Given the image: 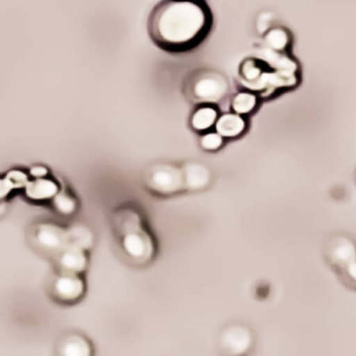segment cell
I'll return each instance as SVG.
<instances>
[{"label": "cell", "mask_w": 356, "mask_h": 356, "mask_svg": "<svg viewBox=\"0 0 356 356\" xmlns=\"http://www.w3.org/2000/svg\"><path fill=\"white\" fill-rule=\"evenodd\" d=\"M333 256L337 264H347L349 266L352 262L355 261L356 250L351 243H343L335 249Z\"/></svg>", "instance_id": "17"}, {"label": "cell", "mask_w": 356, "mask_h": 356, "mask_svg": "<svg viewBox=\"0 0 356 356\" xmlns=\"http://www.w3.org/2000/svg\"><path fill=\"white\" fill-rule=\"evenodd\" d=\"M245 128V122L239 114L227 113L218 118L216 124V132L222 137L238 136L243 132Z\"/></svg>", "instance_id": "10"}, {"label": "cell", "mask_w": 356, "mask_h": 356, "mask_svg": "<svg viewBox=\"0 0 356 356\" xmlns=\"http://www.w3.org/2000/svg\"><path fill=\"white\" fill-rule=\"evenodd\" d=\"M60 268L64 273L78 274L86 268L87 258L85 250L70 243L63 251L58 254Z\"/></svg>", "instance_id": "7"}, {"label": "cell", "mask_w": 356, "mask_h": 356, "mask_svg": "<svg viewBox=\"0 0 356 356\" xmlns=\"http://www.w3.org/2000/svg\"><path fill=\"white\" fill-rule=\"evenodd\" d=\"M84 283L76 274L64 273L56 280L54 291L63 301H74L84 293Z\"/></svg>", "instance_id": "6"}, {"label": "cell", "mask_w": 356, "mask_h": 356, "mask_svg": "<svg viewBox=\"0 0 356 356\" xmlns=\"http://www.w3.org/2000/svg\"><path fill=\"white\" fill-rule=\"evenodd\" d=\"M122 245L124 251L135 260H145L152 255V243L149 235L143 232L138 226L128 227Z\"/></svg>", "instance_id": "4"}, {"label": "cell", "mask_w": 356, "mask_h": 356, "mask_svg": "<svg viewBox=\"0 0 356 356\" xmlns=\"http://www.w3.org/2000/svg\"><path fill=\"white\" fill-rule=\"evenodd\" d=\"M184 183L191 189L203 188L208 181H209V172L206 170L204 166L200 165V164L193 163L188 164L185 168L184 172Z\"/></svg>", "instance_id": "11"}, {"label": "cell", "mask_w": 356, "mask_h": 356, "mask_svg": "<svg viewBox=\"0 0 356 356\" xmlns=\"http://www.w3.org/2000/svg\"><path fill=\"white\" fill-rule=\"evenodd\" d=\"M227 84L222 76L208 70L191 74L184 84V95L195 104H214L226 93Z\"/></svg>", "instance_id": "2"}, {"label": "cell", "mask_w": 356, "mask_h": 356, "mask_svg": "<svg viewBox=\"0 0 356 356\" xmlns=\"http://www.w3.org/2000/svg\"><path fill=\"white\" fill-rule=\"evenodd\" d=\"M218 120V111L212 104H200L191 116V128L197 132L209 130Z\"/></svg>", "instance_id": "8"}, {"label": "cell", "mask_w": 356, "mask_h": 356, "mask_svg": "<svg viewBox=\"0 0 356 356\" xmlns=\"http://www.w3.org/2000/svg\"><path fill=\"white\" fill-rule=\"evenodd\" d=\"M36 241L43 250L59 254L70 245L68 230L54 224H42L36 232Z\"/></svg>", "instance_id": "3"}, {"label": "cell", "mask_w": 356, "mask_h": 356, "mask_svg": "<svg viewBox=\"0 0 356 356\" xmlns=\"http://www.w3.org/2000/svg\"><path fill=\"white\" fill-rule=\"evenodd\" d=\"M70 241L72 245H78L82 249L86 250L92 245L93 235L86 227L74 226L68 230Z\"/></svg>", "instance_id": "14"}, {"label": "cell", "mask_w": 356, "mask_h": 356, "mask_svg": "<svg viewBox=\"0 0 356 356\" xmlns=\"http://www.w3.org/2000/svg\"><path fill=\"white\" fill-rule=\"evenodd\" d=\"M184 184V176L178 168L162 165L156 168L149 178V185L154 191L161 193H172Z\"/></svg>", "instance_id": "5"}, {"label": "cell", "mask_w": 356, "mask_h": 356, "mask_svg": "<svg viewBox=\"0 0 356 356\" xmlns=\"http://www.w3.org/2000/svg\"><path fill=\"white\" fill-rule=\"evenodd\" d=\"M54 205L60 213L70 216L76 208V203L70 195L65 193H58L54 197Z\"/></svg>", "instance_id": "16"}, {"label": "cell", "mask_w": 356, "mask_h": 356, "mask_svg": "<svg viewBox=\"0 0 356 356\" xmlns=\"http://www.w3.org/2000/svg\"><path fill=\"white\" fill-rule=\"evenodd\" d=\"M348 274L356 282V260L348 266Z\"/></svg>", "instance_id": "21"}, {"label": "cell", "mask_w": 356, "mask_h": 356, "mask_svg": "<svg viewBox=\"0 0 356 356\" xmlns=\"http://www.w3.org/2000/svg\"><path fill=\"white\" fill-rule=\"evenodd\" d=\"M31 175L35 178H44L47 175V170L44 166H35L31 170Z\"/></svg>", "instance_id": "20"}, {"label": "cell", "mask_w": 356, "mask_h": 356, "mask_svg": "<svg viewBox=\"0 0 356 356\" xmlns=\"http://www.w3.org/2000/svg\"><path fill=\"white\" fill-rule=\"evenodd\" d=\"M266 41L274 49H282L287 44V36L283 31L274 30L268 35Z\"/></svg>", "instance_id": "19"}, {"label": "cell", "mask_w": 356, "mask_h": 356, "mask_svg": "<svg viewBox=\"0 0 356 356\" xmlns=\"http://www.w3.org/2000/svg\"><path fill=\"white\" fill-rule=\"evenodd\" d=\"M28 176L22 170H11L0 181V197H5L14 189L24 188L28 185Z\"/></svg>", "instance_id": "12"}, {"label": "cell", "mask_w": 356, "mask_h": 356, "mask_svg": "<svg viewBox=\"0 0 356 356\" xmlns=\"http://www.w3.org/2000/svg\"><path fill=\"white\" fill-rule=\"evenodd\" d=\"M24 189L28 197L34 201L51 199L59 193L58 185L54 181L44 178H36V180L30 181Z\"/></svg>", "instance_id": "9"}, {"label": "cell", "mask_w": 356, "mask_h": 356, "mask_svg": "<svg viewBox=\"0 0 356 356\" xmlns=\"http://www.w3.org/2000/svg\"><path fill=\"white\" fill-rule=\"evenodd\" d=\"M211 28V11L204 0H161L147 18L152 42L172 55L197 49Z\"/></svg>", "instance_id": "1"}, {"label": "cell", "mask_w": 356, "mask_h": 356, "mask_svg": "<svg viewBox=\"0 0 356 356\" xmlns=\"http://www.w3.org/2000/svg\"><path fill=\"white\" fill-rule=\"evenodd\" d=\"M90 352L88 341L80 335H72L68 337L62 346L63 355L88 356Z\"/></svg>", "instance_id": "13"}, {"label": "cell", "mask_w": 356, "mask_h": 356, "mask_svg": "<svg viewBox=\"0 0 356 356\" xmlns=\"http://www.w3.org/2000/svg\"><path fill=\"white\" fill-rule=\"evenodd\" d=\"M256 97L251 93L241 92L237 93L232 99V109L234 110L235 113L248 114L255 108L256 106Z\"/></svg>", "instance_id": "15"}, {"label": "cell", "mask_w": 356, "mask_h": 356, "mask_svg": "<svg viewBox=\"0 0 356 356\" xmlns=\"http://www.w3.org/2000/svg\"><path fill=\"white\" fill-rule=\"evenodd\" d=\"M222 145V136L216 133H207L203 135L201 138V145L204 149L207 151H216L220 149Z\"/></svg>", "instance_id": "18"}]
</instances>
